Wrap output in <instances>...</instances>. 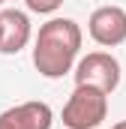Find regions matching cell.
<instances>
[{"instance_id": "cell-5", "label": "cell", "mask_w": 126, "mask_h": 129, "mask_svg": "<svg viewBox=\"0 0 126 129\" xmlns=\"http://www.w3.org/2000/svg\"><path fill=\"white\" fill-rule=\"evenodd\" d=\"M30 39V18L21 9H3L0 12V51L18 54Z\"/></svg>"}, {"instance_id": "cell-4", "label": "cell", "mask_w": 126, "mask_h": 129, "mask_svg": "<svg viewBox=\"0 0 126 129\" xmlns=\"http://www.w3.org/2000/svg\"><path fill=\"white\" fill-rule=\"evenodd\" d=\"M87 30H90V39L96 45H105V48L123 45L126 42V9H120V6L93 9V15L87 21Z\"/></svg>"}, {"instance_id": "cell-7", "label": "cell", "mask_w": 126, "mask_h": 129, "mask_svg": "<svg viewBox=\"0 0 126 129\" xmlns=\"http://www.w3.org/2000/svg\"><path fill=\"white\" fill-rule=\"evenodd\" d=\"M63 6V0H27V9L30 12H39V15H51Z\"/></svg>"}, {"instance_id": "cell-3", "label": "cell", "mask_w": 126, "mask_h": 129, "mask_svg": "<svg viewBox=\"0 0 126 129\" xmlns=\"http://www.w3.org/2000/svg\"><path fill=\"white\" fill-rule=\"evenodd\" d=\"M75 84H90L102 93H114L120 84V63L108 51H90L75 66Z\"/></svg>"}, {"instance_id": "cell-2", "label": "cell", "mask_w": 126, "mask_h": 129, "mask_svg": "<svg viewBox=\"0 0 126 129\" xmlns=\"http://www.w3.org/2000/svg\"><path fill=\"white\" fill-rule=\"evenodd\" d=\"M108 114V93L90 84H75L72 96L63 105V126L69 129H96Z\"/></svg>"}, {"instance_id": "cell-6", "label": "cell", "mask_w": 126, "mask_h": 129, "mask_svg": "<svg viewBox=\"0 0 126 129\" xmlns=\"http://www.w3.org/2000/svg\"><path fill=\"white\" fill-rule=\"evenodd\" d=\"M3 114L15 129H51L54 123V111L48 102H21L15 108H6Z\"/></svg>"}, {"instance_id": "cell-9", "label": "cell", "mask_w": 126, "mask_h": 129, "mask_svg": "<svg viewBox=\"0 0 126 129\" xmlns=\"http://www.w3.org/2000/svg\"><path fill=\"white\" fill-rule=\"evenodd\" d=\"M3 3H6V0H0V6H3Z\"/></svg>"}, {"instance_id": "cell-1", "label": "cell", "mask_w": 126, "mask_h": 129, "mask_svg": "<svg viewBox=\"0 0 126 129\" xmlns=\"http://www.w3.org/2000/svg\"><path fill=\"white\" fill-rule=\"evenodd\" d=\"M78 48H81V27L72 18H51L36 33L33 66L42 78H63L66 72H72Z\"/></svg>"}, {"instance_id": "cell-8", "label": "cell", "mask_w": 126, "mask_h": 129, "mask_svg": "<svg viewBox=\"0 0 126 129\" xmlns=\"http://www.w3.org/2000/svg\"><path fill=\"white\" fill-rule=\"evenodd\" d=\"M111 129H126V120H120V123H114Z\"/></svg>"}]
</instances>
